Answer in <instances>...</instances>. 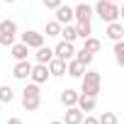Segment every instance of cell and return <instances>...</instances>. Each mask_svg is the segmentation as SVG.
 <instances>
[{"instance_id":"cell-1","label":"cell","mask_w":124,"mask_h":124,"mask_svg":"<svg viewBox=\"0 0 124 124\" xmlns=\"http://www.w3.org/2000/svg\"><path fill=\"white\" fill-rule=\"evenodd\" d=\"M93 15H97L102 22H117L122 10L117 8V3H109V0H97L95 8H93Z\"/></svg>"},{"instance_id":"cell-2","label":"cell","mask_w":124,"mask_h":124,"mask_svg":"<svg viewBox=\"0 0 124 124\" xmlns=\"http://www.w3.org/2000/svg\"><path fill=\"white\" fill-rule=\"evenodd\" d=\"M22 107L27 112H37L41 107V90H39L37 83L24 85V90H22Z\"/></svg>"},{"instance_id":"cell-3","label":"cell","mask_w":124,"mask_h":124,"mask_svg":"<svg viewBox=\"0 0 124 124\" xmlns=\"http://www.w3.org/2000/svg\"><path fill=\"white\" fill-rule=\"evenodd\" d=\"M100 85H102V78H100L97 71H85V73L80 76V93H83V95L97 97V95H100Z\"/></svg>"},{"instance_id":"cell-4","label":"cell","mask_w":124,"mask_h":124,"mask_svg":"<svg viewBox=\"0 0 124 124\" xmlns=\"http://www.w3.org/2000/svg\"><path fill=\"white\" fill-rule=\"evenodd\" d=\"M73 56H76V46H73V41H63V39H61V41L54 46V58L71 61Z\"/></svg>"},{"instance_id":"cell-5","label":"cell","mask_w":124,"mask_h":124,"mask_svg":"<svg viewBox=\"0 0 124 124\" xmlns=\"http://www.w3.org/2000/svg\"><path fill=\"white\" fill-rule=\"evenodd\" d=\"M20 41H22L24 46H29V49H39V46L44 44V34H39V32H34V29H27V32L20 37Z\"/></svg>"},{"instance_id":"cell-6","label":"cell","mask_w":124,"mask_h":124,"mask_svg":"<svg viewBox=\"0 0 124 124\" xmlns=\"http://www.w3.org/2000/svg\"><path fill=\"white\" fill-rule=\"evenodd\" d=\"M73 20L80 24V22H90L93 20V5H88V3H80V5H76L73 8Z\"/></svg>"},{"instance_id":"cell-7","label":"cell","mask_w":124,"mask_h":124,"mask_svg":"<svg viewBox=\"0 0 124 124\" xmlns=\"http://www.w3.org/2000/svg\"><path fill=\"white\" fill-rule=\"evenodd\" d=\"M29 78H32V83H37V85H41V83H46L51 76H49V68H46V63H34L32 66V73H29Z\"/></svg>"},{"instance_id":"cell-8","label":"cell","mask_w":124,"mask_h":124,"mask_svg":"<svg viewBox=\"0 0 124 124\" xmlns=\"http://www.w3.org/2000/svg\"><path fill=\"white\" fill-rule=\"evenodd\" d=\"M29 73H32V63H29V58L17 61L15 68H12V76H15L17 80H27V78H29Z\"/></svg>"},{"instance_id":"cell-9","label":"cell","mask_w":124,"mask_h":124,"mask_svg":"<svg viewBox=\"0 0 124 124\" xmlns=\"http://www.w3.org/2000/svg\"><path fill=\"white\" fill-rule=\"evenodd\" d=\"M83 117H85V112H80V109L73 105V107H66V114H63L61 122H63V124H80Z\"/></svg>"},{"instance_id":"cell-10","label":"cell","mask_w":124,"mask_h":124,"mask_svg":"<svg viewBox=\"0 0 124 124\" xmlns=\"http://www.w3.org/2000/svg\"><path fill=\"white\" fill-rule=\"evenodd\" d=\"M95 105H97V97L78 93V102H76V107H78L80 112H93V109H95Z\"/></svg>"},{"instance_id":"cell-11","label":"cell","mask_w":124,"mask_h":124,"mask_svg":"<svg viewBox=\"0 0 124 124\" xmlns=\"http://www.w3.org/2000/svg\"><path fill=\"white\" fill-rule=\"evenodd\" d=\"M56 22H58V24H71V22H73V8H68V5L61 3V5L56 8Z\"/></svg>"},{"instance_id":"cell-12","label":"cell","mask_w":124,"mask_h":124,"mask_svg":"<svg viewBox=\"0 0 124 124\" xmlns=\"http://www.w3.org/2000/svg\"><path fill=\"white\" fill-rule=\"evenodd\" d=\"M46 68H49V76L61 78V76H66V61H61V58H51L49 63H46Z\"/></svg>"},{"instance_id":"cell-13","label":"cell","mask_w":124,"mask_h":124,"mask_svg":"<svg viewBox=\"0 0 124 124\" xmlns=\"http://www.w3.org/2000/svg\"><path fill=\"white\" fill-rule=\"evenodd\" d=\"M66 73H68L71 78H80V76L85 73V66L80 63L78 58H71V61H66Z\"/></svg>"},{"instance_id":"cell-14","label":"cell","mask_w":124,"mask_h":124,"mask_svg":"<svg viewBox=\"0 0 124 124\" xmlns=\"http://www.w3.org/2000/svg\"><path fill=\"white\" fill-rule=\"evenodd\" d=\"M107 39H112V41H119L122 37H124V27L119 24V22H107Z\"/></svg>"},{"instance_id":"cell-15","label":"cell","mask_w":124,"mask_h":124,"mask_svg":"<svg viewBox=\"0 0 124 124\" xmlns=\"http://www.w3.org/2000/svg\"><path fill=\"white\" fill-rule=\"evenodd\" d=\"M10 54H12L15 61H24V58H29V46H24L22 41H17V44L10 46Z\"/></svg>"},{"instance_id":"cell-16","label":"cell","mask_w":124,"mask_h":124,"mask_svg":"<svg viewBox=\"0 0 124 124\" xmlns=\"http://www.w3.org/2000/svg\"><path fill=\"white\" fill-rule=\"evenodd\" d=\"M37 54H34V58H37V63H49V61L54 58V49L51 46H39V49H34Z\"/></svg>"},{"instance_id":"cell-17","label":"cell","mask_w":124,"mask_h":124,"mask_svg":"<svg viewBox=\"0 0 124 124\" xmlns=\"http://www.w3.org/2000/svg\"><path fill=\"white\" fill-rule=\"evenodd\" d=\"M78 102V93L73 88H66V90H61V105L63 107H73Z\"/></svg>"},{"instance_id":"cell-18","label":"cell","mask_w":124,"mask_h":124,"mask_svg":"<svg viewBox=\"0 0 124 124\" xmlns=\"http://www.w3.org/2000/svg\"><path fill=\"white\" fill-rule=\"evenodd\" d=\"M58 37H63V41H76V39H78V34H76V24H61Z\"/></svg>"},{"instance_id":"cell-19","label":"cell","mask_w":124,"mask_h":124,"mask_svg":"<svg viewBox=\"0 0 124 124\" xmlns=\"http://www.w3.org/2000/svg\"><path fill=\"white\" fill-rule=\"evenodd\" d=\"M0 34H17V22L15 20H0Z\"/></svg>"},{"instance_id":"cell-20","label":"cell","mask_w":124,"mask_h":124,"mask_svg":"<svg viewBox=\"0 0 124 124\" xmlns=\"http://www.w3.org/2000/svg\"><path fill=\"white\" fill-rule=\"evenodd\" d=\"M73 58H78L80 63H83V66L88 68V66L93 63V58H95V54H90L88 49H80V51H76V56H73Z\"/></svg>"},{"instance_id":"cell-21","label":"cell","mask_w":124,"mask_h":124,"mask_svg":"<svg viewBox=\"0 0 124 124\" xmlns=\"http://www.w3.org/2000/svg\"><path fill=\"white\" fill-rule=\"evenodd\" d=\"M12 100H15V90H12L10 85H0V102L10 105Z\"/></svg>"},{"instance_id":"cell-22","label":"cell","mask_w":124,"mask_h":124,"mask_svg":"<svg viewBox=\"0 0 124 124\" xmlns=\"http://www.w3.org/2000/svg\"><path fill=\"white\" fill-rule=\"evenodd\" d=\"M76 34H78L80 39L93 37V27H90V22H80V24H76Z\"/></svg>"},{"instance_id":"cell-23","label":"cell","mask_w":124,"mask_h":124,"mask_svg":"<svg viewBox=\"0 0 124 124\" xmlns=\"http://www.w3.org/2000/svg\"><path fill=\"white\" fill-rule=\"evenodd\" d=\"M85 44H83V49H88L90 54H97L100 49H102V44H100V39H95V37H88V39H83Z\"/></svg>"},{"instance_id":"cell-24","label":"cell","mask_w":124,"mask_h":124,"mask_svg":"<svg viewBox=\"0 0 124 124\" xmlns=\"http://www.w3.org/2000/svg\"><path fill=\"white\" fill-rule=\"evenodd\" d=\"M114 58H117V63L124 66V41H114Z\"/></svg>"},{"instance_id":"cell-25","label":"cell","mask_w":124,"mask_h":124,"mask_svg":"<svg viewBox=\"0 0 124 124\" xmlns=\"http://www.w3.org/2000/svg\"><path fill=\"white\" fill-rule=\"evenodd\" d=\"M58 32H61V24H58L56 20L46 22V29H44V34H46V37H58Z\"/></svg>"},{"instance_id":"cell-26","label":"cell","mask_w":124,"mask_h":124,"mask_svg":"<svg viewBox=\"0 0 124 124\" xmlns=\"http://www.w3.org/2000/svg\"><path fill=\"white\" fill-rule=\"evenodd\" d=\"M97 122H100V124H117L119 119H117V114H114V112H105V114H100V117H97Z\"/></svg>"},{"instance_id":"cell-27","label":"cell","mask_w":124,"mask_h":124,"mask_svg":"<svg viewBox=\"0 0 124 124\" xmlns=\"http://www.w3.org/2000/svg\"><path fill=\"white\" fill-rule=\"evenodd\" d=\"M15 44V34H0V46H12Z\"/></svg>"},{"instance_id":"cell-28","label":"cell","mask_w":124,"mask_h":124,"mask_svg":"<svg viewBox=\"0 0 124 124\" xmlns=\"http://www.w3.org/2000/svg\"><path fill=\"white\" fill-rule=\"evenodd\" d=\"M41 3H44V8H46V10H56L61 3H63V0H41Z\"/></svg>"},{"instance_id":"cell-29","label":"cell","mask_w":124,"mask_h":124,"mask_svg":"<svg viewBox=\"0 0 124 124\" xmlns=\"http://www.w3.org/2000/svg\"><path fill=\"white\" fill-rule=\"evenodd\" d=\"M80 124H100V122H97V117H90V114H85Z\"/></svg>"},{"instance_id":"cell-30","label":"cell","mask_w":124,"mask_h":124,"mask_svg":"<svg viewBox=\"0 0 124 124\" xmlns=\"http://www.w3.org/2000/svg\"><path fill=\"white\" fill-rule=\"evenodd\" d=\"M8 124H22V119H20V117H10V119H8Z\"/></svg>"},{"instance_id":"cell-31","label":"cell","mask_w":124,"mask_h":124,"mask_svg":"<svg viewBox=\"0 0 124 124\" xmlns=\"http://www.w3.org/2000/svg\"><path fill=\"white\" fill-rule=\"evenodd\" d=\"M49 124H63V122H61V119H54V122H49Z\"/></svg>"},{"instance_id":"cell-32","label":"cell","mask_w":124,"mask_h":124,"mask_svg":"<svg viewBox=\"0 0 124 124\" xmlns=\"http://www.w3.org/2000/svg\"><path fill=\"white\" fill-rule=\"evenodd\" d=\"M3 3H15V0H3Z\"/></svg>"},{"instance_id":"cell-33","label":"cell","mask_w":124,"mask_h":124,"mask_svg":"<svg viewBox=\"0 0 124 124\" xmlns=\"http://www.w3.org/2000/svg\"><path fill=\"white\" fill-rule=\"evenodd\" d=\"M109 3H119V0H109Z\"/></svg>"}]
</instances>
